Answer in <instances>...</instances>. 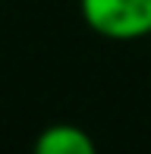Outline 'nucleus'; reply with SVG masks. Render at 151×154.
<instances>
[{"label":"nucleus","mask_w":151,"mask_h":154,"mask_svg":"<svg viewBox=\"0 0 151 154\" xmlns=\"http://www.w3.org/2000/svg\"><path fill=\"white\" fill-rule=\"evenodd\" d=\"M82 22L110 41L151 38V0H79Z\"/></svg>","instance_id":"obj_1"},{"label":"nucleus","mask_w":151,"mask_h":154,"mask_svg":"<svg viewBox=\"0 0 151 154\" xmlns=\"http://www.w3.org/2000/svg\"><path fill=\"white\" fill-rule=\"evenodd\" d=\"M35 151L38 154H91L94 138L72 123H54L47 129H41V135L35 138Z\"/></svg>","instance_id":"obj_2"}]
</instances>
